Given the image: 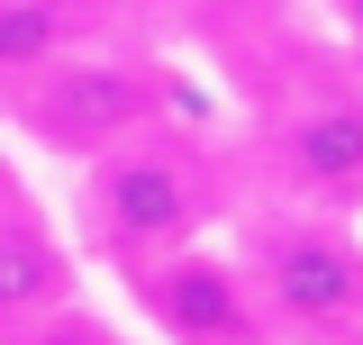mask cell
Here are the masks:
<instances>
[{
  "mask_svg": "<svg viewBox=\"0 0 363 345\" xmlns=\"http://www.w3.org/2000/svg\"><path fill=\"white\" fill-rule=\"evenodd\" d=\"M64 291H73V263L55 246V227L37 209H18V200H0V327L55 309Z\"/></svg>",
  "mask_w": 363,
  "mask_h": 345,
  "instance_id": "cell-5",
  "label": "cell"
},
{
  "mask_svg": "<svg viewBox=\"0 0 363 345\" xmlns=\"http://www.w3.org/2000/svg\"><path fill=\"white\" fill-rule=\"evenodd\" d=\"M64 55V0H0V82H28Z\"/></svg>",
  "mask_w": 363,
  "mask_h": 345,
  "instance_id": "cell-7",
  "label": "cell"
},
{
  "mask_svg": "<svg viewBox=\"0 0 363 345\" xmlns=\"http://www.w3.org/2000/svg\"><path fill=\"white\" fill-rule=\"evenodd\" d=\"M336 9H345V28H363V0H336Z\"/></svg>",
  "mask_w": 363,
  "mask_h": 345,
  "instance_id": "cell-9",
  "label": "cell"
},
{
  "mask_svg": "<svg viewBox=\"0 0 363 345\" xmlns=\"http://www.w3.org/2000/svg\"><path fill=\"white\" fill-rule=\"evenodd\" d=\"M264 291L300 327H354L363 318V255L327 227H281L264 246Z\"/></svg>",
  "mask_w": 363,
  "mask_h": 345,
  "instance_id": "cell-3",
  "label": "cell"
},
{
  "mask_svg": "<svg viewBox=\"0 0 363 345\" xmlns=\"http://www.w3.org/2000/svg\"><path fill=\"white\" fill-rule=\"evenodd\" d=\"M9 345H128L118 327H100V318H82V309H37V318H18V327H0Z\"/></svg>",
  "mask_w": 363,
  "mask_h": 345,
  "instance_id": "cell-8",
  "label": "cell"
},
{
  "mask_svg": "<svg viewBox=\"0 0 363 345\" xmlns=\"http://www.w3.org/2000/svg\"><path fill=\"white\" fill-rule=\"evenodd\" d=\"M155 119V91L136 82L128 64H45L28 91V128L55 155H100Z\"/></svg>",
  "mask_w": 363,
  "mask_h": 345,
  "instance_id": "cell-2",
  "label": "cell"
},
{
  "mask_svg": "<svg viewBox=\"0 0 363 345\" xmlns=\"http://www.w3.org/2000/svg\"><path fill=\"white\" fill-rule=\"evenodd\" d=\"M291 172L309 191H363V100H309L291 119Z\"/></svg>",
  "mask_w": 363,
  "mask_h": 345,
  "instance_id": "cell-6",
  "label": "cell"
},
{
  "mask_svg": "<svg viewBox=\"0 0 363 345\" xmlns=\"http://www.w3.org/2000/svg\"><path fill=\"white\" fill-rule=\"evenodd\" d=\"M91 218L118 255H173L200 227V182H191L182 155L118 136V155L100 146V172H91Z\"/></svg>",
  "mask_w": 363,
  "mask_h": 345,
  "instance_id": "cell-1",
  "label": "cell"
},
{
  "mask_svg": "<svg viewBox=\"0 0 363 345\" xmlns=\"http://www.w3.org/2000/svg\"><path fill=\"white\" fill-rule=\"evenodd\" d=\"M145 300H155V318L173 327V336L191 345H236V336H255V318H245V291L227 282V263H200V255H182L145 282Z\"/></svg>",
  "mask_w": 363,
  "mask_h": 345,
  "instance_id": "cell-4",
  "label": "cell"
}]
</instances>
